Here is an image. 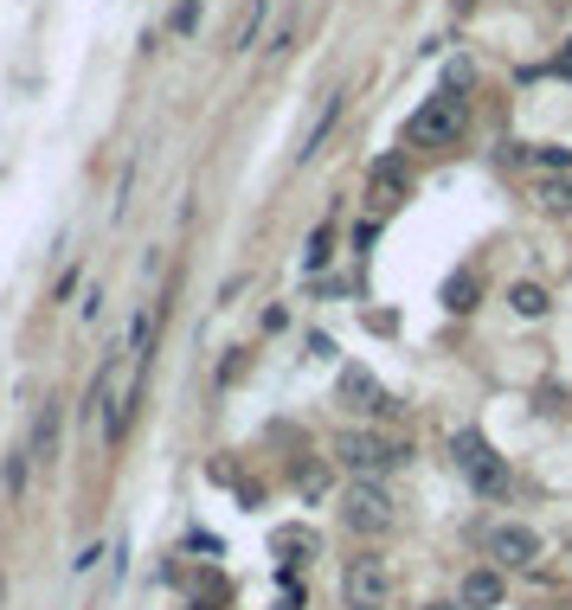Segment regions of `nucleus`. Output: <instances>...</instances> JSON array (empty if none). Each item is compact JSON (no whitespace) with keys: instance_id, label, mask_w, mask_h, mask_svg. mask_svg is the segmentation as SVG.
I'll list each match as a JSON object with an SVG mask.
<instances>
[{"instance_id":"13","label":"nucleus","mask_w":572,"mask_h":610,"mask_svg":"<svg viewBox=\"0 0 572 610\" xmlns=\"http://www.w3.org/2000/svg\"><path fill=\"white\" fill-rule=\"evenodd\" d=\"M540 206H547V212H572V174L547 180V187H540Z\"/></svg>"},{"instance_id":"7","label":"nucleus","mask_w":572,"mask_h":610,"mask_svg":"<svg viewBox=\"0 0 572 610\" xmlns=\"http://www.w3.org/2000/svg\"><path fill=\"white\" fill-rule=\"evenodd\" d=\"M489 552H496L501 565H534L540 559V534L534 527H496L489 534Z\"/></svg>"},{"instance_id":"19","label":"nucleus","mask_w":572,"mask_h":610,"mask_svg":"<svg viewBox=\"0 0 572 610\" xmlns=\"http://www.w3.org/2000/svg\"><path fill=\"white\" fill-rule=\"evenodd\" d=\"M425 610H450V605H425Z\"/></svg>"},{"instance_id":"5","label":"nucleus","mask_w":572,"mask_h":610,"mask_svg":"<svg viewBox=\"0 0 572 610\" xmlns=\"http://www.w3.org/2000/svg\"><path fill=\"white\" fill-rule=\"evenodd\" d=\"M341 521H348L355 534H393V495H386L380 482H348Z\"/></svg>"},{"instance_id":"17","label":"nucleus","mask_w":572,"mask_h":610,"mask_svg":"<svg viewBox=\"0 0 572 610\" xmlns=\"http://www.w3.org/2000/svg\"><path fill=\"white\" fill-rule=\"evenodd\" d=\"M258 20H264V0H251V13L238 20V39H232V46H251V39H258Z\"/></svg>"},{"instance_id":"4","label":"nucleus","mask_w":572,"mask_h":610,"mask_svg":"<svg viewBox=\"0 0 572 610\" xmlns=\"http://www.w3.org/2000/svg\"><path fill=\"white\" fill-rule=\"evenodd\" d=\"M393 598V572H386V559H373V552H360L341 565V605L348 610H386Z\"/></svg>"},{"instance_id":"10","label":"nucleus","mask_w":572,"mask_h":610,"mask_svg":"<svg viewBox=\"0 0 572 610\" xmlns=\"http://www.w3.org/2000/svg\"><path fill=\"white\" fill-rule=\"evenodd\" d=\"M335 116H341V97H322V116H315V123H309V136H302V161H309V154H315V148L328 141Z\"/></svg>"},{"instance_id":"8","label":"nucleus","mask_w":572,"mask_h":610,"mask_svg":"<svg viewBox=\"0 0 572 610\" xmlns=\"http://www.w3.org/2000/svg\"><path fill=\"white\" fill-rule=\"evenodd\" d=\"M501 605V578L496 572H470L463 592H457V610H496Z\"/></svg>"},{"instance_id":"1","label":"nucleus","mask_w":572,"mask_h":610,"mask_svg":"<svg viewBox=\"0 0 572 610\" xmlns=\"http://www.w3.org/2000/svg\"><path fill=\"white\" fill-rule=\"evenodd\" d=\"M335 457L355 470V482H373V475L399 470V463L412 457V444H399V437H380V431H341Z\"/></svg>"},{"instance_id":"9","label":"nucleus","mask_w":572,"mask_h":610,"mask_svg":"<svg viewBox=\"0 0 572 610\" xmlns=\"http://www.w3.org/2000/svg\"><path fill=\"white\" fill-rule=\"evenodd\" d=\"M406 187H412V180H406V161H380V167H373V200L380 206H399Z\"/></svg>"},{"instance_id":"16","label":"nucleus","mask_w":572,"mask_h":610,"mask_svg":"<svg viewBox=\"0 0 572 610\" xmlns=\"http://www.w3.org/2000/svg\"><path fill=\"white\" fill-rule=\"evenodd\" d=\"M277 552H315V534H309V527H302V534L284 527V534H277Z\"/></svg>"},{"instance_id":"11","label":"nucleus","mask_w":572,"mask_h":610,"mask_svg":"<svg viewBox=\"0 0 572 610\" xmlns=\"http://www.w3.org/2000/svg\"><path fill=\"white\" fill-rule=\"evenodd\" d=\"M508 302H514V315H527V322H534V315H547V289H540V283H514V289H508Z\"/></svg>"},{"instance_id":"2","label":"nucleus","mask_w":572,"mask_h":610,"mask_svg":"<svg viewBox=\"0 0 572 610\" xmlns=\"http://www.w3.org/2000/svg\"><path fill=\"white\" fill-rule=\"evenodd\" d=\"M450 457H457V470L470 475V488H476V495H489V501L508 495V463L489 450V437H483V431H457V437H450Z\"/></svg>"},{"instance_id":"3","label":"nucleus","mask_w":572,"mask_h":610,"mask_svg":"<svg viewBox=\"0 0 572 610\" xmlns=\"http://www.w3.org/2000/svg\"><path fill=\"white\" fill-rule=\"evenodd\" d=\"M463 136V97H431L406 116V141L412 148H450Z\"/></svg>"},{"instance_id":"12","label":"nucleus","mask_w":572,"mask_h":610,"mask_svg":"<svg viewBox=\"0 0 572 610\" xmlns=\"http://www.w3.org/2000/svg\"><path fill=\"white\" fill-rule=\"evenodd\" d=\"M527 161H534L540 174H554V180L572 174V148H527Z\"/></svg>"},{"instance_id":"14","label":"nucleus","mask_w":572,"mask_h":610,"mask_svg":"<svg viewBox=\"0 0 572 610\" xmlns=\"http://www.w3.org/2000/svg\"><path fill=\"white\" fill-rule=\"evenodd\" d=\"M470 296H476V276H457V283H450V289H444V302H450V309H457V315H463V309H476V302H470Z\"/></svg>"},{"instance_id":"18","label":"nucleus","mask_w":572,"mask_h":610,"mask_svg":"<svg viewBox=\"0 0 572 610\" xmlns=\"http://www.w3.org/2000/svg\"><path fill=\"white\" fill-rule=\"evenodd\" d=\"M560 77H572V46H567V52H560Z\"/></svg>"},{"instance_id":"6","label":"nucleus","mask_w":572,"mask_h":610,"mask_svg":"<svg viewBox=\"0 0 572 610\" xmlns=\"http://www.w3.org/2000/svg\"><path fill=\"white\" fill-rule=\"evenodd\" d=\"M341 399L355 411H366V418H399V399H393L366 366H348V373H341Z\"/></svg>"},{"instance_id":"15","label":"nucleus","mask_w":572,"mask_h":610,"mask_svg":"<svg viewBox=\"0 0 572 610\" xmlns=\"http://www.w3.org/2000/svg\"><path fill=\"white\" fill-rule=\"evenodd\" d=\"M52 437H59V411L46 406L39 411V424H33V450H52Z\"/></svg>"}]
</instances>
